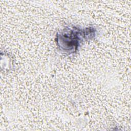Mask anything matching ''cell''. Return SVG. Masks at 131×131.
<instances>
[{
	"mask_svg": "<svg viewBox=\"0 0 131 131\" xmlns=\"http://www.w3.org/2000/svg\"><path fill=\"white\" fill-rule=\"evenodd\" d=\"M95 30L89 28L80 29L73 27L63 30L57 36V44L60 50L68 54L75 52L80 43L84 38H91L95 36Z\"/></svg>",
	"mask_w": 131,
	"mask_h": 131,
	"instance_id": "1",
	"label": "cell"
}]
</instances>
